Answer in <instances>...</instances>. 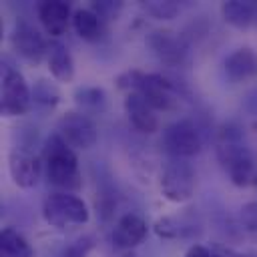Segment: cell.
<instances>
[{
	"instance_id": "6da1fadb",
	"label": "cell",
	"mask_w": 257,
	"mask_h": 257,
	"mask_svg": "<svg viewBox=\"0 0 257 257\" xmlns=\"http://www.w3.org/2000/svg\"><path fill=\"white\" fill-rule=\"evenodd\" d=\"M215 157L235 187L255 185L257 157L237 122H225L219 126L215 135Z\"/></svg>"
},
{
	"instance_id": "7a4b0ae2",
	"label": "cell",
	"mask_w": 257,
	"mask_h": 257,
	"mask_svg": "<svg viewBox=\"0 0 257 257\" xmlns=\"http://www.w3.org/2000/svg\"><path fill=\"white\" fill-rule=\"evenodd\" d=\"M114 84L118 90L139 92L155 110H175L181 102V86L175 78L163 74V72H143L137 68L124 70L114 78Z\"/></svg>"
},
{
	"instance_id": "3957f363",
	"label": "cell",
	"mask_w": 257,
	"mask_h": 257,
	"mask_svg": "<svg viewBox=\"0 0 257 257\" xmlns=\"http://www.w3.org/2000/svg\"><path fill=\"white\" fill-rule=\"evenodd\" d=\"M42 165L48 185L62 193H74L82 187V175L78 169V157L74 149L58 135L50 133L42 141Z\"/></svg>"
},
{
	"instance_id": "277c9868",
	"label": "cell",
	"mask_w": 257,
	"mask_h": 257,
	"mask_svg": "<svg viewBox=\"0 0 257 257\" xmlns=\"http://www.w3.org/2000/svg\"><path fill=\"white\" fill-rule=\"evenodd\" d=\"M42 219L54 229H70L86 225L90 219L88 205L74 193L54 191L42 201Z\"/></svg>"
},
{
	"instance_id": "5b68a950",
	"label": "cell",
	"mask_w": 257,
	"mask_h": 257,
	"mask_svg": "<svg viewBox=\"0 0 257 257\" xmlns=\"http://www.w3.org/2000/svg\"><path fill=\"white\" fill-rule=\"evenodd\" d=\"M32 108V86L26 82L24 74L12 66L8 60L0 66V114L2 116H22Z\"/></svg>"
},
{
	"instance_id": "8992f818",
	"label": "cell",
	"mask_w": 257,
	"mask_h": 257,
	"mask_svg": "<svg viewBox=\"0 0 257 257\" xmlns=\"http://www.w3.org/2000/svg\"><path fill=\"white\" fill-rule=\"evenodd\" d=\"M159 189L161 195L169 203H187L193 199L197 189V173L189 159H175L171 157L159 175Z\"/></svg>"
},
{
	"instance_id": "52a82bcc",
	"label": "cell",
	"mask_w": 257,
	"mask_h": 257,
	"mask_svg": "<svg viewBox=\"0 0 257 257\" xmlns=\"http://www.w3.org/2000/svg\"><path fill=\"white\" fill-rule=\"evenodd\" d=\"M161 143L169 153V157L191 159L203 151L205 137L201 126L193 118H177L163 128Z\"/></svg>"
},
{
	"instance_id": "ba28073f",
	"label": "cell",
	"mask_w": 257,
	"mask_h": 257,
	"mask_svg": "<svg viewBox=\"0 0 257 257\" xmlns=\"http://www.w3.org/2000/svg\"><path fill=\"white\" fill-rule=\"evenodd\" d=\"M147 48L151 54L165 66L181 68L191 58V44L189 38L181 32L169 30V28H155L145 38Z\"/></svg>"
},
{
	"instance_id": "9c48e42d",
	"label": "cell",
	"mask_w": 257,
	"mask_h": 257,
	"mask_svg": "<svg viewBox=\"0 0 257 257\" xmlns=\"http://www.w3.org/2000/svg\"><path fill=\"white\" fill-rule=\"evenodd\" d=\"M153 231L167 241H199L205 233V223L195 209H185L175 215H163L155 221Z\"/></svg>"
},
{
	"instance_id": "30bf717a",
	"label": "cell",
	"mask_w": 257,
	"mask_h": 257,
	"mask_svg": "<svg viewBox=\"0 0 257 257\" xmlns=\"http://www.w3.org/2000/svg\"><path fill=\"white\" fill-rule=\"evenodd\" d=\"M10 44L12 50L30 64H40L48 56V44L46 36L28 20H16L10 32Z\"/></svg>"
},
{
	"instance_id": "8fae6325",
	"label": "cell",
	"mask_w": 257,
	"mask_h": 257,
	"mask_svg": "<svg viewBox=\"0 0 257 257\" xmlns=\"http://www.w3.org/2000/svg\"><path fill=\"white\" fill-rule=\"evenodd\" d=\"M56 133L74 151H86V149L94 147L98 141V128H96L94 120L80 110H66L58 118Z\"/></svg>"
},
{
	"instance_id": "7c38bea8",
	"label": "cell",
	"mask_w": 257,
	"mask_h": 257,
	"mask_svg": "<svg viewBox=\"0 0 257 257\" xmlns=\"http://www.w3.org/2000/svg\"><path fill=\"white\" fill-rule=\"evenodd\" d=\"M8 173H10V179L16 187L32 189L38 185L40 175L44 173L42 157L30 149L14 147L8 153Z\"/></svg>"
},
{
	"instance_id": "4fadbf2b",
	"label": "cell",
	"mask_w": 257,
	"mask_h": 257,
	"mask_svg": "<svg viewBox=\"0 0 257 257\" xmlns=\"http://www.w3.org/2000/svg\"><path fill=\"white\" fill-rule=\"evenodd\" d=\"M149 235V225L147 219L141 213H124L116 219L110 231V243L118 251H135Z\"/></svg>"
},
{
	"instance_id": "5bb4252c",
	"label": "cell",
	"mask_w": 257,
	"mask_h": 257,
	"mask_svg": "<svg viewBox=\"0 0 257 257\" xmlns=\"http://www.w3.org/2000/svg\"><path fill=\"white\" fill-rule=\"evenodd\" d=\"M72 14L74 10L64 0H42L36 6V16L52 40H58L62 34H66L68 26H72Z\"/></svg>"
},
{
	"instance_id": "9a60e30c",
	"label": "cell",
	"mask_w": 257,
	"mask_h": 257,
	"mask_svg": "<svg viewBox=\"0 0 257 257\" xmlns=\"http://www.w3.org/2000/svg\"><path fill=\"white\" fill-rule=\"evenodd\" d=\"M223 74L231 84H243L257 76V52L251 46H239L223 58Z\"/></svg>"
},
{
	"instance_id": "2e32d148",
	"label": "cell",
	"mask_w": 257,
	"mask_h": 257,
	"mask_svg": "<svg viewBox=\"0 0 257 257\" xmlns=\"http://www.w3.org/2000/svg\"><path fill=\"white\" fill-rule=\"evenodd\" d=\"M124 114L131 122V126L143 135H153L159 131L161 122L157 116V110L139 94V92H128L124 94V102H122Z\"/></svg>"
},
{
	"instance_id": "e0dca14e",
	"label": "cell",
	"mask_w": 257,
	"mask_h": 257,
	"mask_svg": "<svg viewBox=\"0 0 257 257\" xmlns=\"http://www.w3.org/2000/svg\"><path fill=\"white\" fill-rule=\"evenodd\" d=\"M46 64H48V70H50L52 78H56L58 82H70L74 78V70H76L74 56H72L70 48L64 42L50 40Z\"/></svg>"
},
{
	"instance_id": "ac0fdd59",
	"label": "cell",
	"mask_w": 257,
	"mask_h": 257,
	"mask_svg": "<svg viewBox=\"0 0 257 257\" xmlns=\"http://www.w3.org/2000/svg\"><path fill=\"white\" fill-rule=\"evenodd\" d=\"M221 18L237 30H247L255 26V2L253 0H225L221 2Z\"/></svg>"
},
{
	"instance_id": "d6986e66",
	"label": "cell",
	"mask_w": 257,
	"mask_h": 257,
	"mask_svg": "<svg viewBox=\"0 0 257 257\" xmlns=\"http://www.w3.org/2000/svg\"><path fill=\"white\" fill-rule=\"evenodd\" d=\"M72 98H74V104L78 106L80 112L84 114H100L106 110L108 106V94L102 86H96V84H82V86H76L74 92H72Z\"/></svg>"
},
{
	"instance_id": "ffe728a7",
	"label": "cell",
	"mask_w": 257,
	"mask_h": 257,
	"mask_svg": "<svg viewBox=\"0 0 257 257\" xmlns=\"http://www.w3.org/2000/svg\"><path fill=\"white\" fill-rule=\"evenodd\" d=\"M106 24L90 10V8H76L72 14V30L84 42H98L104 34Z\"/></svg>"
},
{
	"instance_id": "44dd1931",
	"label": "cell",
	"mask_w": 257,
	"mask_h": 257,
	"mask_svg": "<svg viewBox=\"0 0 257 257\" xmlns=\"http://www.w3.org/2000/svg\"><path fill=\"white\" fill-rule=\"evenodd\" d=\"M60 88L48 80V78H38L32 84V106L40 112H52L60 104Z\"/></svg>"
},
{
	"instance_id": "7402d4cb",
	"label": "cell",
	"mask_w": 257,
	"mask_h": 257,
	"mask_svg": "<svg viewBox=\"0 0 257 257\" xmlns=\"http://www.w3.org/2000/svg\"><path fill=\"white\" fill-rule=\"evenodd\" d=\"M0 253L10 257H36L28 239L14 227H4L0 231Z\"/></svg>"
},
{
	"instance_id": "603a6c76",
	"label": "cell",
	"mask_w": 257,
	"mask_h": 257,
	"mask_svg": "<svg viewBox=\"0 0 257 257\" xmlns=\"http://www.w3.org/2000/svg\"><path fill=\"white\" fill-rule=\"evenodd\" d=\"M94 247H96V237L92 233H84L58 247L52 257H88Z\"/></svg>"
},
{
	"instance_id": "cb8c5ba5",
	"label": "cell",
	"mask_w": 257,
	"mask_h": 257,
	"mask_svg": "<svg viewBox=\"0 0 257 257\" xmlns=\"http://www.w3.org/2000/svg\"><path fill=\"white\" fill-rule=\"evenodd\" d=\"M143 8L157 20H173L181 12V4L175 0H147L143 2Z\"/></svg>"
},
{
	"instance_id": "d4e9b609",
	"label": "cell",
	"mask_w": 257,
	"mask_h": 257,
	"mask_svg": "<svg viewBox=\"0 0 257 257\" xmlns=\"http://www.w3.org/2000/svg\"><path fill=\"white\" fill-rule=\"evenodd\" d=\"M122 2L120 0H94L88 8L104 22V24H108V22H112V20H116L118 18V14L122 12Z\"/></svg>"
},
{
	"instance_id": "484cf974",
	"label": "cell",
	"mask_w": 257,
	"mask_h": 257,
	"mask_svg": "<svg viewBox=\"0 0 257 257\" xmlns=\"http://www.w3.org/2000/svg\"><path fill=\"white\" fill-rule=\"evenodd\" d=\"M239 223H241L243 231H247L253 239H257V201H249L241 207Z\"/></svg>"
},
{
	"instance_id": "4316f807",
	"label": "cell",
	"mask_w": 257,
	"mask_h": 257,
	"mask_svg": "<svg viewBox=\"0 0 257 257\" xmlns=\"http://www.w3.org/2000/svg\"><path fill=\"white\" fill-rule=\"evenodd\" d=\"M243 110L247 114H251V116L257 118V88H253V90H249L245 94V98H243Z\"/></svg>"
},
{
	"instance_id": "83f0119b",
	"label": "cell",
	"mask_w": 257,
	"mask_h": 257,
	"mask_svg": "<svg viewBox=\"0 0 257 257\" xmlns=\"http://www.w3.org/2000/svg\"><path fill=\"white\" fill-rule=\"evenodd\" d=\"M185 257H211V249L201 245V243H193L187 251H185Z\"/></svg>"
},
{
	"instance_id": "f1b7e54d",
	"label": "cell",
	"mask_w": 257,
	"mask_h": 257,
	"mask_svg": "<svg viewBox=\"0 0 257 257\" xmlns=\"http://www.w3.org/2000/svg\"><path fill=\"white\" fill-rule=\"evenodd\" d=\"M211 257H237V251H233L231 247H213Z\"/></svg>"
},
{
	"instance_id": "f546056e",
	"label": "cell",
	"mask_w": 257,
	"mask_h": 257,
	"mask_svg": "<svg viewBox=\"0 0 257 257\" xmlns=\"http://www.w3.org/2000/svg\"><path fill=\"white\" fill-rule=\"evenodd\" d=\"M237 257H257L255 251H237Z\"/></svg>"
},
{
	"instance_id": "4dcf8cb0",
	"label": "cell",
	"mask_w": 257,
	"mask_h": 257,
	"mask_svg": "<svg viewBox=\"0 0 257 257\" xmlns=\"http://www.w3.org/2000/svg\"><path fill=\"white\" fill-rule=\"evenodd\" d=\"M118 257H137L135 251H118Z\"/></svg>"
},
{
	"instance_id": "1f68e13d",
	"label": "cell",
	"mask_w": 257,
	"mask_h": 257,
	"mask_svg": "<svg viewBox=\"0 0 257 257\" xmlns=\"http://www.w3.org/2000/svg\"><path fill=\"white\" fill-rule=\"evenodd\" d=\"M255 26H257V2H255Z\"/></svg>"
},
{
	"instance_id": "d6a6232c",
	"label": "cell",
	"mask_w": 257,
	"mask_h": 257,
	"mask_svg": "<svg viewBox=\"0 0 257 257\" xmlns=\"http://www.w3.org/2000/svg\"><path fill=\"white\" fill-rule=\"evenodd\" d=\"M0 257H10V255H4V253H0Z\"/></svg>"
},
{
	"instance_id": "836d02e7",
	"label": "cell",
	"mask_w": 257,
	"mask_h": 257,
	"mask_svg": "<svg viewBox=\"0 0 257 257\" xmlns=\"http://www.w3.org/2000/svg\"><path fill=\"white\" fill-rule=\"evenodd\" d=\"M255 131H257V118H255Z\"/></svg>"
},
{
	"instance_id": "e575fe53",
	"label": "cell",
	"mask_w": 257,
	"mask_h": 257,
	"mask_svg": "<svg viewBox=\"0 0 257 257\" xmlns=\"http://www.w3.org/2000/svg\"><path fill=\"white\" fill-rule=\"evenodd\" d=\"M255 185H257V179H255Z\"/></svg>"
}]
</instances>
